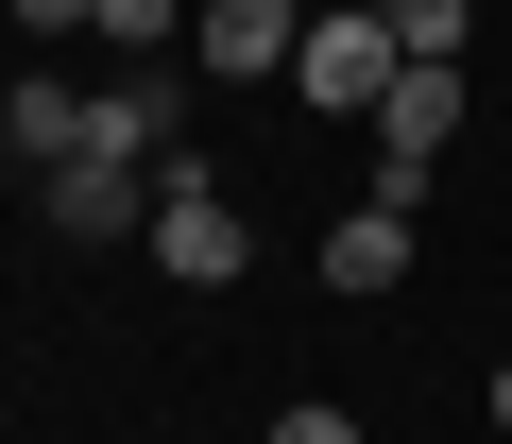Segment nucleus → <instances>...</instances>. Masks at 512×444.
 Listing matches in <instances>:
<instances>
[{"label":"nucleus","instance_id":"f257e3e1","mask_svg":"<svg viewBox=\"0 0 512 444\" xmlns=\"http://www.w3.org/2000/svg\"><path fill=\"white\" fill-rule=\"evenodd\" d=\"M393 69H410L393 0H325V18H308V52H291V103H325V120H376V103H393Z\"/></svg>","mask_w":512,"mask_h":444},{"label":"nucleus","instance_id":"f03ea898","mask_svg":"<svg viewBox=\"0 0 512 444\" xmlns=\"http://www.w3.org/2000/svg\"><path fill=\"white\" fill-rule=\"evenodd\" d=\"M239 257H256V222L205 188V154H171V171H154V274H171V291H239Z\"/></svg>","mask_w":512,"mask_h":444},{"label":"nucleus","instance_id":"7ed1b4c3","mask_svg":"<svg viewBox=\"0 0 512 444\" xmlns=\"http://www.w3.org/2000/svg\"><path fill=\"white\" fill-rule=\"evenodd\" d=\"M444 154H461V69H393V103H376V205H427Z\"/></svg>","mask_w":512,"mask_h":444},{"label":"nucleus","instance_id":"20e7f679","mask_svg":"<svg viewBox=\"0 0 512 444\" xmlns=\"http://www.w3.org/2000/svg\"><path fill=\"white\" fill-rule=\"evenodd\" d=\"M52 222H69V240H154V154H69L52 171Z\"/></svg>","mask_w":512,"mask_h":444},{"label":"nucleus","instance_id":"39448f33","mask_svg":"<svg viewBox=\"0 0 512 444\" xmlns=\"http://www.w3.org/2000/svg\"><path fill=\"white\" fill-rule=\"evenodd\" d=\"M291 52H308V0H205V69L291 86Z\"/></svg>","mask_w":512,"mask_h":444},{"label":"nucleus","instance_id":"423d86ee","mask_svg":"<svg viewBox=\"0 0 512 444\" xmlns=\"http://www.w3.org/2000/svg\"><path fill=\"white\" fill-rule=\"evenodd\" d=\"M410 222H427V205H376V188H359V205L325 222V291H410Z\"/></svg>","mask_w":512,"mask_h":444},{"label":"nucleus","instance_id":"0eeeda50","mask_svg":"<svg viewBox=\"0 0 512 444\" xmlns=\"http://www.w3.org/2000/svg\"><path fill=\"white\" fill-rule=\"evenodd\" d=\"M0 120H18V154H35V171H69V154H86V120H103V86H18Z\"/></svg>","mask_w":512,"mask_h":444},{"label":"nucleus","instance_id":"6e6552de","mask_svg":"<svg viewBox=\"0 0 512 444\" xmlns=\"http://www.w3.org/2000/svg\"><path fill=\"white\" fill-rule=\"evenodd\" d=\"M86 154H154V171H171V86H103V120H86Z\"/></svg>","mask_w":512,"mask_h":444},{"label":"nucleus","instance_id":"1a4fd4ad","mask_svg":"<svg viewBox=\"0 0 512 444\" xmlns=\"http://www.w3.org/2000/svg\"><path fill=\"white\" fill-rule=\"evenodd\" d=\"M171 18H188V0H86V35H103V52H137V69L171 52Z\"/></svg>","mask_w":512,"mask_h":444},{"label":"nucleus","instance_id":"9d476101","mask_svg":"<svg viewBox=\"0 0 512 444\" xmlns=\"http://www.w3.org/2000/svg\"><path fill=\"white\" fill-rule=\"evenodd\" d=\"M393 35H410V69H461V35H478V18H461V0H393Z\"/></svg>","mask_w":512,"mask_h":444},{"label":"nucleus","instance_id":"9b49d317","mask_svg":"<svg viewBox=\"0 0 512 444\" xmlns=\"http://www.w3.org/2000/svg\"><path fill=\"white\" fill-rule=\"evenodd\" d=\"M274 444H359V410H274Z\"/></svg>","mask_w":512,"mask_h":444},{"label":"nucleus","instance_id":"f8f14e48","mask_svg":"<svg viewBox=\"0 0 512 444\" xmlns=\"http://www.w3.org/2000/svg\"><path fill=\"white\" fill-rule=\"evenodd\" d=\"M18 18H35V35H86V0H18Z\"/></svg>","mask_w":512,"mask_h":444},{"label":"nucleus","instance_id":"ddd939ff","mask_svg":"<svg viewBox=\"0 0 512 444\" xmlns=\"http://www.w3.org/2000/svg\"><path fill=\"white\" fill-rule=\"evenodd\" d=\"M495 444H512V359H495Z\"/></svg>","mask_w":512,"mask_h":444},{"label":"nucleus","instance_id":"4468645a","mask_svg":"<svg viewBox=\"0 0 512 444\" xmlns=\"http://www.w3.org/2000/svg\"><path fill=\"white\" fill-rule=\"evenodd\" d=\"M0 171H35V154H18V120H0Z\"/></svg>","mask_w":512,"mask_h":444},{"label":"nucleus","instance_id":"2eb2a0df","mask_svg":"<svg viewBox=\"0 0 512 444\" xmlns=\"http://www.w3.org/2000/svg\"><path fill=\"white\" fill-rule=\"evenodd\" d=\"M308 18H325V0H308Z\"/></svg>","mask_w":512,"mask_h":444}]
</instances>
